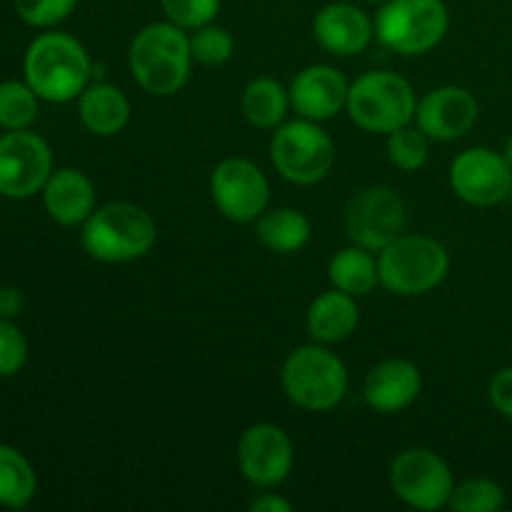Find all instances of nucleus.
I'll return each instance as SVG.
<instances>
[{"mask_svg":"<svg viewBox=\"0 0 512 512\" xmlns=\"http://www.w3.org/2000/svg\"><path fill=\"white\" fill-rule=\"evenodd\" d=\"M53 173V155L40 135L8 130L0 135V195L23 200L40 193Z\"/></svg>","mask_w":512,"mask_h":512,"instance_id":"9d476101","label":"nucleus"},{"mask_svg":"<svg viewBox=\"0 0 512 512\" xmlns=\"http://www.w3.org/2000/svg\"><path fill=\"white\" fill-rule=\"evenodd\" d=\"M15 13L33 28H53L75 10L78 0H13Z\"/></svg>","mask_w":512,"mask_h":512,"instance_id":"c756f323","label":"nucleus"},{"mask_svg":"<svg viewBox=\"0 0 512 512\" xmlns=\"http://www.w3.org/2000/svg\"><path fill=\"white\" fill-rule=\"evenodd\" d=\"M38 118V95L28 83L5 80L0 83V128L28 130Z\"/></svg>","mask_w":512,"mask_h":512,"instance_id":"a878e982","label":"nucleus"},{"mask_svg":"<svg viewBox=\"0 0 512 512\" xmlns=\"http://www.w3.org/2000/svg\"><path fill=\"white\" fill-rule=\"evenodd\" d=\"M43 203L50 218L60 225H80L95 210V188L88 175L75 168L50 173L43 188Z\"/></svg>","mask_w":512,"mask_h":512,"instance_id":"6ab92c4d","label":"nucleus"},{"mask_svg":"<svg viewBox=\"0 0 512 512\" xmlns=\"http://www.w3.org/2000/svg\"><path fill=\"white\" fill-rule=\"evenodd\" d=\"M345 228L350 240L370 253H380L405 228V203L395 190L375 185L355 195L345 210Z\"/></svg>","mask_w":512,"mask_h":512,"instance_id":"9b49d317","label":"nucleus"},{"mask_svg":"<svg viewBox=\"0 0 512 512\" xmlns=\"http://www.w3.org/2000/svg\"><path fill=\"white\" fill-rule=\"evenodd\" d=\"M345 108L363 130L393 133L415 118L418 103L408 80L390 70H373L350 85Z\"/></svg>","mask_w":512,"mask_h":512,"instance_id":"39448f33","label":"nucleus"},{"mask_svg":"<svg viewBox=\"0 0 512 512\" xmlns=\"http://www.w3.org/2000/svg\"><path fill=\"white\" fill-rule=\"evenodd\" d=\"M270 158L278 173L295 185L320 183L335 163V145L315 120H293L270 140Z\"/></svg>","mask_w":512,"mask_h":512,"instance_id":"6e6552de","label":"nucleus"},{"mask_svg":"<svg viewBox=\"0 0 512 512\" xmlns=\"http://www.w3.org/2000/svg\"><path fill=\"white\" fill-rule=\"evenodd\" d=\"M358 320L360 313L353 295L335 288L313 300L308 310V333L313 343H340V340L353 335V330L358 328Z\"/></svg>","mask_w":512,"mask_h":512,"instance_id":"aec40b11","label":"nucleus"},{"mask_svg":"<svg viewBox=\"0 0 512 512\" xmlns=\"http://www.w3.org/2000/svg\"><path fill=\"white\" fill-rule=\"evenodd\" d=\"M283 390L298 408L310 413L333 410L348 390L343 360L320 343L293 350L283 365Z\"/></svg>","mask_w":512,"mask_h":512,"instance_id":"20e7f679","label":"nucleus"},{"mask_svg":"<svg viewBox=\"0 0 512 512\" xmlns=\"http://www.w3.org/2000/svg\"><path fill=\"white\" fill-rule=\"evenodd\" d=\"M78 113L85 128L100 138L118 135L130 120V105L115 85L98 83L80 93Z\"/></svg>","mask_w":512,"mask_h":512,"instance_id":"412c9836","label":"nucleus"},{"mask_svg":"<svg viewBox=\"0 0 512 512\" xmlns=\"http://www.w3.org/2000/svg\"><path fill=\"white\" fill-rule=\"evenodd\" d=\"M423 388V375L418 365L403 358H390L375 365L365 378V400L378 413H400L408 408Z\"/></svg>","mask_w":512,"mask_h":512,"instance_id":"a211bd4d","label":"nucleus"},{"mask_svg":"<svg viewBox=\"0 0 512 512\" xmlns=\"http://www.w3.org/2000/svg\"><path fill=\"white\" fill-rule=\"evenodd\" d=\"M368 3H388V0H368Z\"/></svg>","mask_w":512,"mask_h":512,"instance_id":"e433bc0d","label":"nucleus"},{"mask_svg":"<svg viewBox=\"0 0 512 512\" xmlns=\"http://www.w3.org/2000/svg\"><path fill=\"white\" fill-rule=\"evenodd\" d=\"M28 363V340L8 318H0V378H13Z\"/></svg>","mask_w":512,"mask_h":512,"instance_id":"2f4dec72","label":"nucleus"},{"mask_svg":"<svg viewBox=\"0 0 512 512\" xmlns=\"http://www.w3.org/2000/svg\"><path fill=\"white\" fill-rule=\"evenodd\" d=\"M390 485L403 503L418 510L445 508L455 490L448 463L425 448H410L393 460Z\"/></svg>","mask_w":512,"mask_h":512,"instance_id":"1a4fd4ad","label":"nucleus"},{"mask_svg":"<svg viewBox=\"0 0 512 512\" xmlns=\"http://www.w3.org/2000/svg\"><path fill=\"white\" fill-rule=\"evenodd\" d=\"M243 115L255 125V128H278L288 113L290 95L285 93L283 85L273 78H258L243 90Z\"/></svg>","mask_w":512,"mask_h":512,"instance_id":"393cba45","label":"nucleus"},{"mask_svg":"<svg viewBox=\"0 0 512 512\" xmlns=\"http://www.w3.org/2000/svg\"><path fill=\"white\" fill-rule=\"evenodd\" d=\"M450 13L443 0H388L375 18V35L400 55H420L448 33Z\"/></svg>","mask_w":512,"mask_h":512,"instance_id":"0eeeda50","label":"nucleus"},{"mask_svg":"<svg viewBox=\"0 0 512 512\" xmlns=\"http://www.w3.org/2000/svg\"><path fill=\"white\" fill-rule=\"evenodd\" d=\"M240 473L255 488H275L293 470V443L273 423H258L238 443Z\"/></svg>","mask_w":512,"mask_h":512,"instance_id":"4468645a","label":"nucleus"},{"mask_svg":"<svg viewBox=\"0 0 512 512\" xmlns=\"http://www.w3.org/2000/svg\"><path fill=\"white\" fill-rule=\"evenodd\" d=\"M83 248L103 263L138 260L155 245V220L133 203H108L83 223Z\"/></svg>","mask_w":512,"mask_h":512,"instance_id":"7ed1b4c3","label":"nucleus"},{"mask_svg":"<svg viewBox=\"0 0 512 512\" xmlns=\"http://www.w3.org/2000/svg\"><path fill=\"white\" fill-rule=\"evenodd\" d=\"M450 185L455 195L475 208L503 203L512 193L508 160L490 148L463 150L450 165Z\"/></svg>","mask_w":512,"mask_h":512,"instance_id":"f8f14e48","label":"nucleus"},{"mask_svg":"<svg viewBox=\"0 0 512 512\" xmlns=\"http://www.w3.org/2000/svg\"><path fill=\"white\" fill-rule=\"evenodd\" d=\"M190 38L175 23H150L130 43V70L150 95H173L190 75Z\"/></svg>","mask_w":512,"mask_h":512,"instance_id":"f03ea898","label":"nucleus"},{"mask_svg":"<svg viewBox=\"0 0 512 512\" xmlns=\"http://www.w3.org/2000/svg\"><path fill=\"white\" fill-rule=\"evenodd\" d=\"M490 403L505 418H512V368H503L490 380Z\"/></svg>","mask_w":512,"mask_h":512,"instance_id":"473e14b6","label":"nucleus"},{"mask_svg":"<svg viewBox=\"0 0 512 512\" xmlns=\"http://www.w3.org/2000/svg\"><path fill=\"white\" fill-rule=\"evenodd\" d=\"M235 40L233 35L228 33L220 25H203L193 33L190 38V53H193V60H198L200 65H220L233 55Z\"/></svg>","mask_w":512,"mask_h":512,"instance_id":"c85d7f7f","label":"nucleus"},{"mask_svg":"<svg viewBox=\"0 0 512 512\" xmlns=\"http://www.w3.org/2000/svg\"><path fill=\"white\" fill-rule=\"evenodd\" d=\"M428 135L420 128H403L388 133V158L395 168L405 170V173H413V170L423 168L425 160H428Z\"/></svg>","mask_w":512,"mask_h":512,"instance_id":"cd10ccee","label":"nucleus"},{"mask_svg":"<svg viewBox=\"0 0 512 512\" xmlns=\"http://www.w3.org/2000/svg\"><path fill=\"white\" fill-rule=\"evenodd\" d=\"M315 40L335 55H358L370 45L375 35V23L350 3H330L315 15Z\"/></svg>","mask_w":512,"mask_h":512,"instance_id":"f3484780","label":"nucleus"},{"mask_svg":"<svg viewBox=\"0 0 512 512\" xmlns=\"http://www.w3.org/2000/svg\"><path fill=\"white\" fill-rule=\"evenodd\" d=\"M348 90L343 73L330 65H310L290 85V105L298 110L300 118L320 120L333 118L340 108L348 105Z\"/></svg>","mask_w":512,"mask_h":512,"instance_id":"dca6fc26","label":"nucleus"},{"mask_svg":"<svg viewBox=\"0 0 512 512\" xmlns=\"http://www.w3.org/2000/svg\"><path fill=\"white\" fill-rule=\"evenodd\" d=\"M415 120L428 138L455 140L468 133L478 120V100L460 85H443L420 100Z\"/></svg>","mask_w":512,"mask_h":512,"instance_id":"2eb2a0df","label":"nucleus"},{"mask_svg":"<svg viewBox=\"0 0 512 512\" xmlns=\"http://www.w3.org/2000/svg\"><path fill=\"white\" fill-rule=\"evenodd\" d=\"M23 293H20L18 288H13V285H5V288H0V318H18L20 313H23Z\"/></svg>","mask_w":512,"mask_h":512,"instance_id":"72a5a7b5","label":"nucleus"},{"mask_svg":"<svg viewBox=\"0 0 512 512\" xmlns=\"http://www.w3.org/2000/svg\"><path fill=\"white\" fill-rule=\"evenodd\" d=\"M450 268L443 245L425 235H400L380 250V283L395 295H423L438 288Z\"/></svg>","mask_w":512,"mask_h":512,"instance_id":"423d86ee","label":"nucleus"},{"mask_svg":"<svg viewBox=\"0 0 512 512\" xmlns=\"http://www.w3.org/2000/svg\"><path fill=\"white\" fill-rule=\"evenodd\" d=\"M210 193L220 213L238 223H250L265 213L270 188L263 170L245 158H228L213 170Z\"/></svg>","mask_w":512,"mask_h":512,"instance_id":"ddd939ff","label":"nucleus"},{"mask_svg":"<svg viewBox=\"0 0 512 512\" xmlns=\"http://www.w3.org/2000/svg\"><path fill=\"white\" fill-rule=\"evenodd\" d=\"M38 490L33 465L20 450L0 443V508L20 510L30 505Z\"/></svg>","mask_w":512,"mask_h":512,"instance_id":"5701e85b","label":"nucleus"},{"mask_svg":"<svg viewBox=\"0 0 512 512\" xmlns=\"http://www.w3.org/2000/svg\"><path fill=\"white\" fill-rule=\"evenodd\" d=\"M255 512H290L293 510V505L288 503V500L278 498V495H260V498L253 500V505H250Z\"/></svg>","mask_w":512,"mask_h":512,"instance_id":"f704fd0d","label":"nucleus"},{"mask_svg":"<svg viewBox=\"0 0 512 512\" xmlns=\"http://www.w3.org/2000/svg\"><path fill=\"white\" fill-rule=\"evenodd\" d=\"M258 238L275 253H295L310 240V220L300 210L275 208L260 215Z\"/></svg>","mask_w":512,"mask_h":512,"instance_id":"b1692460","label":"nucleus"},{"mask_svg":"<svg viewBox=\"0 0 512 512\" xmlns=\"http://www.w3.org/2000/svg\"><path fill=\"white\" fill-rule=\"evenodd\" d=\"M25 83L48 103H68L88 88V53L75 38L65 33H43L25 53Z\"/></svg>","mask_w":512,"mask_h":512,"instance_id":"f257e3e1","label":"nucleus"},{"mask_svg":"<svg viewBox=\"0 0 512 512\" xmlns=\"http://www.w3.org/2000/svg\"><path fill=\"white\" fill-rule=\"evenodd\" d=\"M170 23L183 30H198L213 23L220 10V0H160Z\"/></svg>","mask_w":512,"mask_h":512,"instance_id":"7c9ffc66","label":"nucleus"},{"mask_svg":"<svg viewBox=\"0 0 512 512\" xmlns=\"http://www.w3.org/2000/svg\"><path fill=\"white\" fill-rule=\"evenodd\" d=\"M328 275L333 288L343 290V293L353 295V298L368 295L380 280L378 263L370 255V250L360 248V245L335 253L333 260H330Z\"/></svg>","mask_w":512,"mask_h":512,"instance_id":"4be33fe9","label":"nucleus"},{"mask_svg":"<svg viewBox=\"0 0 512 512\" xmlns=\"http://www.w3.org/2000/svg\"><path fill=\"white\" fill-rule=\"evenodd\" d=\"M505 505V493L495 480L470 478L450 495L448 508L455 512H495Z\"/></svg>","mask_w":512,"mask_h":512,"instance_id":"bb28decb","label":"nucleus"},{"mask_svg":"<svg viewBox=\"0 0 512 512\" xmlns=\"http://www.w3.org/2000/svg\"><path fill=\"white\" fill-rule=\"evenodd\" d=\"M503 158L508 160V165H510V170H512V138L508 140V143H505V148H503Z\"/></svg>","mask_w":512,"mask_h":512,"instance_id":"c9c22d12","label":"nucleus"}]
</instances>
